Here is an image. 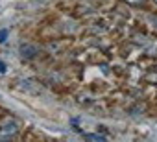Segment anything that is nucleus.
Returning <instances> with one entry per match:
<instances>
[{"instance_id": "obj_1", "label": "nucleus", "mask_w": 157, "mask_h": 142, "mask_svg": "<svg viewBox=\"0 0 157 142\" xmlns=\"http://www.w3.org/2000/svg\"><path fill=\"white\" fill-rule=\"evenodd\" d=\"M17 131H19V124L13 118L6 120L2 125H0V140H10V138H13L17 135Z\"/></svg>"}, {"instance_id": "obj_2", "label": "nucleus", "mask_w": 157, "mask_h": 142, "mask_svg": "<svg viewBox=\"0 0 157 142\" xmlns=\"http://www.w3.org/2000/svg\"><path fill=\"white\" fill-rule=\"evenodd\" d=\"M19 54H21V57L22 59H33L37 54H39V50H37V46H33V44H21V48H19Z\"/></svg>"}, {"instance_id": "obj_3", "label": "nucleus", "mask_w": 157, "mask_h": 142, "mask_svg": "<svg viewBox=\"0 0 157 142\" xmlns=\"http://www.w3.org/2000/svg\"><path fill=\"white\" fill-rule=\"evenodd\" d=\"M87 140H98V142H105V136L104 135H96V133H87L85 135Z\"/></svg>"}, {"instance_id": "obj_4", "label": "nucleus", "mask_w": 157, "mask_h": 142, "mask_svg": "<svg viewBox=\"0 0 157 142\" xmlns=\"http://www.w3.org/2000/svg\"><path fill=\"white\" fill-rule=\"evenodd\" d=\"M8 35H10V32H8V30H0V44H2V43H6Z\"/></svg>"}, {"instance_id": "obj_5", "label": "nucleus", "mask_w": 157, "mask_h": 142, "mask_svg": "<svg viewBox=\"0 0 157 142\" xmlns=\"http://www.w3.org/2000/svg\"><path fill=\"white\" fill-rule=\"evenodd\" d=\"M0 72H6V65L2 61H0Z\"/></svg>"}, {"instance_id": "obj_6", "label": "nucleus", "mask_w": 157, "mask_h": 142, "mask_svg": "<svg viewBox=\"0 0 157 142\" xmlns=\"http://www.w3.org/2000/svg\"><path fill=\"white\" fill-rule=\"evenodd\" d=\"M129 2H131V4H135V2H140V0H129Z\"/></svg>"}, {"instance_id": "obj_7", "label": "nucleus", "mask_w": 157, "mask_h": 142, "mask_svg": "<svg viewBox=\"0 0 157 142\" xmlns=\"http://www.w3.org/2000/svg\"><path fill=\"white\" fill-rule=\"evenodd\" d=\"M155 2H157V0H155Z\"/></svg>"}]
</instances>
